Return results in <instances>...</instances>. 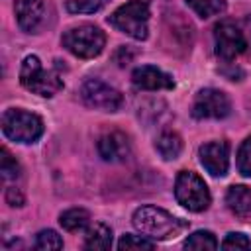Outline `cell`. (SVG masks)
I'll return each instance as SVG.
<instances>
[{
	"instance_id": "obj_1",
	"label": "cell",
	"mask_w": 251,
	"mask_h": 251,
	"mask_svg": "<svg viewBox=\"0 0 251 251\" xmlns=\"http://www.w3.org/2000/svg\"><path fill=\"white\" fill-rule=\"evenodd\" d=\"M131 224L135 226L137 231H141L143 235H147L149 239H175L176 235H180L186 227L188 222L173 216L171 212L153 206V204H145L139 206L133 216H131Z\"/></svg>"
},
{
	"instance_id": "obj_2",
	"label": "cell",
	"mask_w": 251,
	"mask_h": 251,
	"mask_svg": "<svg viewBox=\"0 0 251 251\" xmlns=\"http://www.w3.org/2000/svg\"><path fill=\"white\" fill-rule=\"evenodd\" d=\"M108 24L118 31L143 41L149 35V4L147 0H129L108 16Z\"/></svg>"
},
{
	"instance_id": "obj_3",
	"label": "cell",
	"mask_w": 251,
	"mask_h": 251,
	"mask_svg": "<svg viewBox=\"0 0 251 251\" xmlns=\"http://www.w3.org/2000/svg\"><path fill=\"white\" fill-rule=\"evenodd\" d=\"M63 47L78 59H94L106 45V33L92 24H80L69 27L61 37Z\"/></svg>"
},
{
	"instance_id": "obj_4",
	"label": "cell",
	"mask_w": 251,
	"mask_h": 251,
	"mask_svg": "<svg viewBox=\"0 0 251 251\" xmlns=\"http://www.w3.org/2000/svg\"><path fill=\"white\" fill-rule=\"evenodd\" d=\"M20 82L37 96L51 98L63 88V78L55 71H45L37 55H27L20 67Z\"/></svg>"
},
{
	"instance_id": "obj_5",
	"label": "cell",
	"mask_w": 251,
	"mask_h": 251,
	"mask_svg": "<svg viewBox=\"0 0 251 251\" xmlns=\"http://www.w3.org/2000/svg\"><path fill=\"white\" fill-rule=\"evenodd\" d=\"M43 120L20 108H8L2 114V131L16 143H35L43 135Z\"/></svg>"
},
{
	"instance_id": "obj_6",
	"label": "cell",
	"mask_w": 251,
	"mask_h": 251,
	"mask_svg": "<svg viewBox=\"0 0 251 251\" xmlns=\"http://www.w3.org/2000/svg\"><path fill=\"white\" fill-rule=\"evenodd\" d=\"M175 198L182 208H186L190 212H202L212 202V196H210L206 182L192 171H180L176 175Z\"/></svg>"
},
{
	"instance_id": "obj_7",
	"label": "cell",
	"mask_w": 251,
	"mask_h": 251,
	"mask_svg": "<svg viewBox=\"0 0 251 251\" xmlns=\"http://www.w3.org/2000/svg\"><path fill=\"white\" fill-rule=\"evenodd\" d=\"M80 98L86 106L102 112H118L124 104V96L114 86L100 78H88L80 86Z\"/></svg>"
},
{
	"instance_id": "obj_8",
	"label": "cell",
	"mask_w": 251,
	"mask_h": 251,
	"mask_svg": "<svg viewBox=\"0 0 251 251\" xmlns=\"http://www.w3.org/2000/svg\"><path fill=\"white\" fill-rule=\"evenodd\" d=\"M231 102L226 92L218 88H202L192 104V116L196 120H222L229 116Z\"/></svg>"
},
{
	"instance_id": "obj_9",
	"label": "cell",
	"mask_w": 251,
	"mask_h": 251,
	"mask_svg": "<svg viewBox=\"0 0 251 251\" xmlns=\"http://www.w3.org/2000/svg\"><path fill=\"white\" fill-rule=\"evenodd\" d=\"M216 55L224 61H231L247 49V39L243 31L231 22H220L214 29Z\"/></svg>"
},
{
	"instance_id": "obj_10",
	"label": "cell",
	"mask_w": 251,
	"mask_h": 251,
	"mask_svg": "<svg viewBox=\"0 0 251 251\" xmlns=\"http://www.w3.org/2000/svg\"><path fill=\"white\" fill-rule=\"evenodd\" d=\"M200 163L212 176H224L229 169V145L227 141H208L198 151Z\"/></svg>"
},
{
	"instance_id": "obj_11",
	"label": "cell",
	"mask_w": 251,
	"mask_h": 251,
	"mask_svg": "<svg viewBox=\"0 0 251 251\" xmlns=\"http://www.w3.org/2000/svg\"><path fill=\"white\" fill-rule=\"evenodd\" d=\"M98 155L108 163H122L131 155V143L126 133L110 131L98 139Z\"/></svg>"
},
{
	"instance_id": "obj_12",
	"label": "cell",
	"mask_w": 251,
	"mask_h": 251,
	"mask_svg": "<svg viewBox=\"0 0 251 251\" xmlns=\"http://www.w3.org/2000/svg\"><path fill=\"white\" fill-rule=\"evenodd\" d=\"M131 82L139 90H171L175 88V80L171 75L163 73L153 65H141L131 73Z\"/></svg>"
},
{
	"instance_id": "obj_13",
	"label": "cell",
	"mask_w": 251,
	"mask_h": 251,
	"mask_svg": "<svg viewBox=\"0 0 251 251\" xmlns=\"http://www.w3.org/2000/svg\"><path fill=\"white\" fill-rule=\"evenodd\" d=\"M14 12H16L18 25L24 31L33 33L43 22L45 4H43V0H16Z\"/></svg>"
},
{
	"instance_id": "obj_14",
	"label": "cell",
	"mask_w": 251,
	"mask_h": 251,
	"mask_svg": "<svg viewBox=\"0 0 251 251\" xmlns=\"http://www.w3.org/2000/svg\"><path fill=\"white\" fill-rule=\"evenodd\" d=\"M226 204L237 218L251 216V188L243 184H233L226 192Z\"/></svg>"
},
{
	"instance_id": "obj_15",
	"label": "cell",
	"mask_w": 251,
	"mask_h": 251,
	"mask_svg": "<svg viewBox=\"0 0 251 251\" xmlns=\"http://www.w3.org/2000/svg\"><path fill=\"white\" fill-rule=\"evenodd\" d=\"M155 149L165 161H175L182 153V139L175 131H163L155 141Z\"/></svg>"
},
{
	"instance_id": "obj_16",
	"label": "cell",
	"mask_w": 251,
	"mask_h": 251,
	"mask_svg": "<svg viewBox=\"0 0 251 251\" xmlns=\"http://www.w3.org/2000/svg\"><path fill=\"white\" fill-rule=\"evenodd\" d=\"M84 247L86 249H110L112 247V229L106 224L96 222L94 226H90L86 229Z\"/></svg>"
},
{
	"instance_id": "obj_17",
	"label": "cell",
	"mask_w": 251,
	"mask_h": 251,
	"mask_svg": "<svg viewBox=\"0 0 251 251\" xmlns=\"http://www.w3.org/2000/svg\"><path fill=\"white\" fill-rule=\"evenodd\" d=\"M59 224L67 231H82L90 224V214L84 208H71L59 216Z\"/></svg>"
},
{
	"instance_id": "obj_18",
	"label": "cell",
	"mask_w": 251,
	"mask_h": 251,
	"mask_svg": "<svg viewBox=\"0 0 251 251\" xmlns=\"http://www.w3.org/2000/svg\"><path fill=\"white\" fill-rule=\"evenodd\" d=\"M202 20L206 18H212V16H218V14H224L226 12V0H184Z\"/></svg>"
},
{
	"instance_id": "obj_19",
	"label": "cell",
	"mask_w": 251,
	"mask_h": 251,
	"mask_svg": "<svg viewBox=\"0 0 251 251\" xmlns=\"http://www.w3.org/2000/svg\"><path fill=\"white\" fill-rule=\"evenodd\" d=\"M218 239L212 231L208 229H198L194 233H190L184 241V247L186 249H218Z\"/></svg>"
},
{
	"instance_id": "obj_20",
	"label": "cell",
	"mask_w": 251,
	"mask_h": 251,
	"mask_svg": "<svg viewBox=\"0 0 251 251\" xmlns=\"http://www.w3.org/2000/svg\"><path fill=\"white\" fill-rule=\"evenodd\" d=\"M110 0H67L65 8L71 14H94L102 10Z\"/></svg>"
},
{
	"instance_id": "obj_21",
	"label": "cell",
	"mask_w": 251,
	"mask_h": 251,
	"mask_svg": "<svg viewBox=\"0 0 251 251\" xmlns=\"http://www.w3.org/2000/svg\"><path fill=\"white\" fill-rule=\"evenodd\" d=\"M35 249H41V251H51V249H63V239L57 231L53 229H41L37 235H35V243H33Z\"/></svg>"
},
{
	"instance_id": "obj_22",
	"label": "cell",
	"mask_w": 251,
	"mask_h": 251,
	"mask_svg": "<svg viewBox=\"0 0 251 251\" xmlns=\"http://www.w3.org/2000/svg\"><path fill=\"white\" fill-rule=\"evenodd\" d=\"M237 171L241 176L251 178V135H247L237 149Z\"/></svg>"
},
{
	"instance_id": "obj_23",
	"label": "cell",
	"mask_w": 251,
	"mask_h": 251,
	"mask_svg": "<svg viewBox=\"0 0 251 251\" xmlns=\"http://www.w3.org/2000/svg\"><path fill=\"white\" fill-rule=\"evenodd\" d=\"M153 247H155V243L151 239H147V235L126 233L118 241V249H153Z\"/></svg>"
},
{
	"instance_id": "obj_24",
	"label": "cell",
	"mask_w": 251,
	"mask_h": 251,
	"mask_svg": "<svg viewBox=\"0 0 251 251\" xmlns=\"http://www.w3.org/2000/svg\"><path fill=\"white\" fill-rule=\"evenodd\" d=\"M0 171L4 178H18L20 176V165L18 161L10 155V151L6 147H2V161H0Z\"/></svg>"
},
{
	"instance_id": "obj_25",
	"label": "cell",
	"mask_w": 251,
	"mask_h": 251,
	"mask_svg": "<svg viewBox=\"0 0 251 251\" xmlns=\"http://www.w3.org/2000/svg\"><path fill=\"white\" fill-rule=\"evenodd\" d=\"M249 247H251V239L241 231H231L222 241V249H249Z\"/></svg>"
},
{
	"instance_id": "obj_26",
	"label": "cell",
	"mask_w": 251,
	"mask_h": 251,
	"mask_svg": "<svg viewBox=\"0 0 251 251\" xmlns=\"http://www.w3.org/2000/svg\"><path fill=\"white\" fill-rule=\"evenodd\" d=\"M6 202H8L10 206H24L25 198H24V194L20 192V188L12 186V188L6 190Z\"/></svg>"
}]
</instances>
